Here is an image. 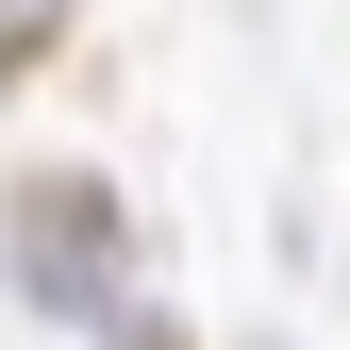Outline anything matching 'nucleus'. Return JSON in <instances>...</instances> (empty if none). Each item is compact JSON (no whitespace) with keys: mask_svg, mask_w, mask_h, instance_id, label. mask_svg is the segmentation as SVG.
Listing matches in <instances>:
<instances>
[{"mask_svg":"<svg viewBox=\"0 0 350 350\" xmlns=\"http://www.w3.org/2000/svg\"><path fill=\"white\" fill-rule=\"evenodd\" d=\"M17 284L51 300L67 334H117V184L33 167V184H17Z\"/></svg>","mask_w":350,"mask_h":350,"instance_id":"f257e3e1","label":"nucleus"},{"mask_svg":"<svg viewBox=\"0 0 350 350\" xmlns=\"http://www.w3.org/2000/svg\"><path fill=\"white\" fill-rule=\"evenodd\" d=\"M67 17H83V0H0V83L51 67V51H67Z\"/></svg>","mask_w":350,"mask_h":350,"instance_id":"f03ea898","label":"nucleus"},{"mask_svg":"<svg viewBox=\"0 0 350 350\" xmlns=\"http://www.w3.org/2000/svg\"><path fill=\"white\" fill-rule=\"evenodd\" d=\"M117 350H184V334H167V317H117Z\"/></svg>","mask_w":350,"mask_h":350,"instance_id":"7ed1b4c3","label":"nucleus"}]
</instances>
